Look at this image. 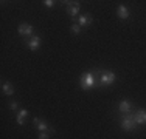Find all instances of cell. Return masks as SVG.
I'll list each match as a JSON object with an SVG mask.
<instances>
[{
	"mask_svg": "<svg viewBox=\"0 0 146 139\" xmlns=\"http://www.w3.org/2000/svg\"><path fill=\"white\" fill-rule=\"evenodd\" d=\"M81 25H79V23H73V25H72V28H70V31H72V33L73 34H79V33H81Z\"/></svg>",
	"mask_w": 146,
	"mask_h": 139,
	"instance_id": "cell-14",
	"label": "cell"
},
{
	"mask_svg": "<svg viewBox=\"0 0 146 139\" xmlns=\"http://www.w3.org/2000/svg\"><path fill=\"white\" fill-rule=\"evenodd\" d=\"M39 139H50V133H47V131L39 133Z\"/></svg>",
	"mask_w": 146,
	"mask_h": 139,
	"instance_id": "cell-16",
	"label": "cell"
},
{
	"mask_svg": "<svg viewBox=\"0 0 146 139\" xmlns=\"http://www.w3.org/2000/svg\"><path fill=\"white\" fill-rule=\"evenodd\" d=\"M96 83V71H86L79 77V85L82 90H90Z\"/></svg>",
	"mask_w": 146,
	"mask_h": 139,
	"instance_id": "cell-2",
	"label": "cell"
},
{
	"mask_svg": "<svg viewBox=\"0 0 146 139\" xmlns=\"http://www.w3.org/2000/svg\"><path fill=\"white\" fill-rule=\"evenodd\" d=\"M135 127H137V122H135L134 116H131V114H124L123 121H121V128H123L124 131H132Z\"/></svg>",
	"mask_w": 146,
	"mask_h": 139,
	"instance_id": "cell-3",
	"label": "cell"
},
{
	"mask_svg": "<svg viewBox=\"0 0 146 139\" xmlns=\"http://www.w3.org/2000/svg\"><path fill=\"white\" fill-rule=\"evenodd\" d=\"M33 125L40 131V133H42V131H47V133H48V131H50V128H51V127H48L47 122H44L42 119H39V117H34V119H33Z\"/></svg>",
	"mask_w": 146,
	"mask_h": 139,
	"instance_id": "cell-7",
	"label": "cell"
},
{
	"mask_svg": "<svg viewBox=\"0 0 146 139\" xmlns=\"http://www.w3.org/2000/svg\"><path fill=\"white\" fill-rule=\"evenodd\" d=\"M115 81H117V76L113 71H109V70H100V71H96V85L101 87V88L112 85Z\"/></svg>",
	"mask_w": 146,
	"mask_h": 139,
	"instance_id": "cell-1",
	"label": "cell"
},
{
	"mask_svg": "<svg viewBox=\"0 0 146 139\" xmlns=\"http://www.w3.org/2000/svg\"><path fill=\"white\" fill-rule=\"evenodd\" d=\"M17 107H19V105H17V102H11V104H9V108H11V110H17Z\"/></svg>",
	"mask_w": 146,
	"mask_h": 139,
	"instance_id": "cell-17",
	"label": "cell"
},
{
	"mask_svg": "<svg viewBox=\"0 0 146 139\" xmlns=\"http://www.w3.org/2000/svg\"><path fill=\"white\" fill-rule=\"evenodd\" d=\"M134 119L137 122V125H145L146 124V110H143V108L137 110L134 114Z\"/></svg>",
	"mask_w": 146,
	"mask_h": 139,
	"instance_id": "cell-8",
	"label": "cell"
},
{
	"mask_svg": "<svg viewBox=\"0 0 146 139\" xmlns=\"http://www.w3.org/2000/svg\"><path fill=\"white\" fill-rule=\"evenodd\" d=\"M27 116H28V110H25V108L19 110V113H17V124H19V125H25Z\"/></svg>",
	"mask_w": 146,
	"mask_h": 139,
	"instance_id": "cell-13",
	"label": "cell"
},
{
	"mask_svg": "<svg viewBox=\"0 0 146 139\" xmlns=\"http://www.w3.org/2000/svg\"><path fill=\"white\" fill-rule=\"evenodd\" d=\"M78 22H79V25H81V26L86 28V26H90V25H92L93 19H92V16H90V14H82V16H79Z\"/></svg>",
	"mask_w": 146,
	"mask_h": 139,
	"instance_id": "cell-10",
	"label": "cell"
},
{
	"mask_svg": "<svg viewBox=\"0 0 146 139\" xmlns=\"http://www.w3.org/2000/svg\"><path fill=\"white\" fill-rule=\"evenodd\" d=\"M64 3L67 5V12L72 19L78 16V12H79V3L78 2H64Z\"/></svg>",
	"mask_w": 146,
	"mask_h": 139,
	"instance_id": "cell-6",
	"label": "cell"
},
{
	"mask_svg": "<svg viewBox=\"0 0 146 139\" xmlns=\"http://www.w3.org/2000/svg\"><path fill=\"white\" fill-rule=\"evenodd\" d=\"M17 31H19V34H20V36H25V37H33L34 28H33V25H30V23H20L19 28H17Z\"/></svg>",
	"mask_w": 146,
	"mask_h": 139,
	"instance_id": "cell-4",
	"label": "cell"
},
{
	"mask_svg": "<svg viewBox=\"0 0 146 139\" xmlns=\"http://www.w3.org/2000/svg\"><path fill=\"white\" fill-rule=\"evenodd\" d=\"M117 14H118V17H120L121 20H126L127 17H129V9H127L124 5H120L118 9H117Z\"/></svg>",
	"mask_w": 146,
	"mask_h": 139,
	"instance_id": "cell-12",
	"label": "cell"
},
{
	"mask_svg": "<svg viewBox=\"0 0 146 139\" xmlns=\"http://www.w3.org/2000/svg\"><path fill=\"white\" fill-rule=\"evenodd\" d=\"M40 43H42V40H40V37L36 36V34L27 40V45H28V48H30L31 51H37L40 48Z\"/></svg>",
	"mask_w": 146,
	"mask_h": 139,
	"instance_id": "cell-5",
	"label": "cell"
},
{
	"mask_svg": "<svg viewBox=\"0 0 146 139\" xmlns=\"http://www.w3.org/2000/svg\"><path fill=\"white\" fill-rule=\"evenodd\" d=\"M54 3H56V2H53V0H45V2H44V5L47 6V8H53V6H54Z\"/></svg>",
	"mask_w": 146,
	"mask_h": 139,
	"instance_id": "cell-15",
	"label": "cell"
},
{
	"mask_svg": "<svg viewBox=\"0 0 146 139\" xmlns=\"http://www.w3.org/2000/svg\"><path fill=\"white\" fill-rule=\"evenodd\" d=\"M118 110H120L123 114H131L132 113V104L127 99H123L120 102V105H118Z\"/></svg>",
	"mask_w": 146,
	"mask_h": 139,
	"instance_id": "cell-9",
	"label": "cell"
},
{
	"mask_svg": "<svg viewBox=\"0 0 146 139\" xmlns=\"http://www.w3.org/2000/svg\"><path fill=\"white\" fill-rule=\"evenodd\" d=\"M2 93L5 96H11V94H14V87H13V83H9V82H3V85H2Z\"/></svg>",
	"mask_w": 146,
	"mask_h": 139,
	"instance_id": "cell-11",
	"label": "cell"
}]
</instances>
